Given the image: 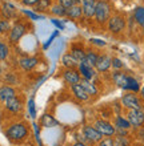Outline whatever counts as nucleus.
I'll return each instance as SVG.
<instances>
[{"instance_id":"obj_1","label":"nucleus","mask_w":144,"mask_h":146,"mask_svg":"<svg viewBox=\"0 0 144 146\" xmlns=\"http://www.w3.org/2000/svg\"><path fill=\"white\" fill-rule=\"evenodd\" d=\"M28 134L29 131H28V126L25 122H13L5 130V137L13 143L25 141L28 138Z\"/></svg>"},{"instance_id":"obj_2","label":"nucleus","mask_w":144,"mask_h":146,"mask_svg":"<svg viewBox=\"0 0 144 146\" xmlns=\"http://www.w3.org/2000/svg\"><path fill=\"white\" fill-rule=\"evenodd\" d=\"M112 16V7L109 4L108 0H97L96 9H95L94 19L97 24L104 25L108 23L109 17Z\"/></svg>"},{"instance_id":"obj_3","label":"nucleus","mask_w":144,"mask_h":146,"mask_svg":"<svg viewBox=\"0 0 144 146\" xmlns=\"http://www.w3.org/2000/svg\"><path fill=\"white\" fill-rule=\"evenodd\" d=\"M127 27V20H125L124 15L121 13H115L109 17L108 23H107V28H108L109 33L112 35H120L123 33Z\"/></svg>"},{"instance_id":"obj_4","label":"nucleus","mask_w":144,"mask_h":146,"mask_svg":"<svg viewBox=\"0 0 144 146\" xmlns=\"http://www.w3.org/2000/svg\"><path fill=\"white\" fill-rule=\"evenodd\" d=\"M28 32V25L21 20H16L15 24L11 27V31L8 32V40L11 44H17L23 38V36Z\"/></svg>"},{"instance_id":"obj_5","label":"nucleus","mask_w":144,"mask_h":146,"mask_svg":"<svg viewBox=\"0 0 144 146\" xmlns=\"http://www.w3.org/2000/svg\"><path fill=\"white\" fill-rule=\"evenodd\" d=\"M120 104L127 110H131V109H143V105H144L140 96H137L136 93H133V92H127L125 94H123L120 98Z\"/></svg>"},{"instance_id":"obj_6","label":"nucleus","mask_w":144,"mask_h":146,"mask_svg":"<svg viewBox=\"0 0 144 146\" xmlns=\"http://www.w3.org/2000/svg\"><path fill=\"white\" fill-rule=\"evenodd\" d=\"M80 131H82V134L84 135V138L87 139V142L90 143L91 146L95 145V143H99L101 139L104 138L103 134L97 130L94 125H84Z\"/></svg>"},{"instance_id":"obj_7","label":"nucleus","mask_w":144,"mask_h":146,"mask_svg":"<svg viewBox=\"0 0 144 146\" xmlns=\"http://www.w3.org/2000/svg\"><path fill=\"white\" fill-rule=\"evenodd\" d=\"M125 118L129 121L133 129H140L144 126V110L143 109H131L125 111Z\"/></svg>"},{"instance_id":"obj_8","label":"nucleus","mask_w":144,"mask_h":146,"mask_svg":"<svg viewBox=\"0 0 144 146\" xmlns=\"http://www.w3.org/2000/svg\"><path fill=\"white\" fill-rule=\"evenodd\" d=\"M94 126L103 134V137H115L116 135V127H115V125L112 122H109L108 119L104 118L95 119Z\"/></svg>"},{"instance_id":"obj_9","label":"nucleus","mask_w":144,"mask_h":146,"mask_svg":"<svg viewBox=\"0 0 144 146\" xmlns=\"http://www.w3.org/2000/svg\"><path fill=\"white\" fill-rule=\"evenodd\" d=\"M62 77L64 82L71 85L79 84L82 81V76H80V72L78 70V68H64L62 72Z\"/></svg>"},{"instance_id":"obj_10","label":"nucleus","mask_w":144,"mask_h":146,"mask_svg":"<svg viewBox=\"0 0 144 146\" xmlns=\"http://www.w3.org/2000/svg\"><path fill=\"white\" fill-rule=\"evenodd\" d=\"M111 68H112V57L108 56L107 53L99 54L97 62H96V65H95L96 72L97 73H105V72H108Z\"/></svg>"},{"instance_id":"obj_11","label":"nucleus","mask_w":144,"mask_h":146,"mask_svg":"<svg viewBox=\"0 0 144 146\" xmlns=\"http://www.w3.org/2000/svg\"><path fill=\"white\" fill-rule=\"evenodd\" d=\"M78 70L80 72V76H82V78H84V80L95 81V78H96V74H97L96 69H95L94 66L88 65L86 61H80V62H79Z\"/></svg>"},{"instance_id":"obj_12","label":"nucleus","mask_w":144,"mask_h":146,"mask_svg":"<svg viewBox=\"0 0 144 146\" xmlns=\"http://www.w3.org/2000/svg\"><path fill=\"white\" fill-rule=\"evenodd\" d=\"M4 106H5V110H8L9 113H13V114H17L23 110V100L20 98L19 96H13L11 97L9 100H7L4 102Z\"/></svg>"},{"instance_id":"obj_13","label":"nucleus","mask_w":144,"mask_h":146,"mask_svg":"<svg viewBox=\"0 0 144 146\" xmlns=\"http://www.w3.org/2000/svg\"><path fill=\"white\" fill-rule=\"evenodd\" d=\"M129 77H131V76H129V74H127L125 72H123V70H115V72L112 73L113 84L116 85V86H119V88L124 89V90H127Z\"/></svg>"},{"instance_id":"obj_14","label":"nucleus","mask_w":144,"mask_h":146,"mask_svg":"<svg viewBox=\"0 0 144 146\" xmlns=\"http://www.w3.org/2000/svg\"><path fill=\"white\" fill-rule=\"evenodd\" d=\"M71 92H72L75 98L78 101H80V102H86V101H88L91 98V96L87 93V90L83 88V85L80 82L75 85H71Z\"/></svg>"},{"instance_id":"obj_15","label":"nucleus","mask_w":144,"mask_h":146,"mask_svg":"<svg viewBox=\"0 0 144 146\" xmlns=\"http://www.w3.org/2000/svg\"><path fill=\"white\" fill-rule=\"evenodd\" d=\"M39 64V58L33 57V56H25V57H21L19 60V65L21 66V69L25 70V72H29V70H33Z\"/></svg>"},{"instance_id":"obj_16","label":"nucleus","mask_w":144,"mask_h":146,"mask_svg":"<svg viewBox=\"0 0 144 146\" xmlns=\"http://www.w3.org/2000/svg\"><path fill=\"white\" fill-rule=\"evenodd\" d=\"M97 0H82V8H83V16L87 19H92L95 15Z\"/></svg>"},{"instance_id":"obj_17","label":"nucleus","mask_w":144,"mask_h":146,"mask_svg":"<svg viewBox=\"0 0 144 146\" xmlns=\"http://www.w3.org/2000/svg\"><path fill=\"white\" fill-rule=\"evenodd\" d=\"M0 12H1V16H3L5 20H12V19H15L16 15H17V11H16L15 5H12L11 3H7V1L1 4Z\"/></svg>"},{"instance_id":"obj_18","label":"nucleus","mask_w":144,"mask_h":146,"mask_svg":"<svg viewBox=\"0 0 144 146\" xmlns=\"http://www.w3.org/2000/svg\"><path fill=\"white\" fill-rule=\"evenodd\" d=\"M17 96L16 89L11 85H3L0 86V102H5L7 100H9L11 97Z\"/></svg>"},{"instance_id":"obj_19","label":"nucleus","mask_w":144,"mask_h":146,"mask_svg":"<svg viewBox=\"0 0 144 146\" xmlns=\"http://www.w3.org/2000/svg\"><path fill=\"white\" fill-rule=\"evenodd\" d=\"M70 53L80 62L86 58V48L82 44H72L70 48Z\"/></svg>"},{"instance_id":"obj_20","label":"nucleus","mask_w":144,"mask_h":146,"mask_svg":"<svg viewBox=\"0 0 144 146\" xmlns=\"http://www.w3.org/2000/svg\"><path fill=\"white\" fill-rule=\"evenodd\" d=\"M82 16H83L82 4H75V5H72V7L67 8V15H66L67 19L76 20V19H80Z\"/></svg>"},{"instance_id":"obj_21","label":"nucleus","mask_w":144,"mask_h":146,"mask_svg":"<svg viewBox=\"0 0 144 146\" xmlns=\"http://www.w3.org/2000/svg\"><path fill=\"white\" fill-rule=\"evenodd\" d=\"M80 84L83 85V88L86 89L87 93H88L91 97H96L97 94H99V88H97V85L95 84V81H90V80L82 78Z\"/></svg>"},{"instance_id":"obj_22","label":"nucleus","mask_w":144,"mask_h":146,"mask_svg":"<svg viewBox=\"0 0 144 146\" xmlns=\"http://www.w3.org/2000/svg\"><path fill=\"white\" fill-rule=\"evenodd\" d=\"M113 125L116 127V130H128L129 131L132 129V126H131V123H129L128 119L125 118V117H123V115H119V114L115 117Z\"/></svg>"},{"instance_id":"obj_23","label":"nucleus","mask_w":144,"mask_h":146,"mask_svg":"<svg viewBox=\"0 0 144 146\" xmlns=\"http://www.w3.org/2000/svg\"><path fill=\"white\" fill-rule=\"evenodd\" d=\"M132 17L135 20L136 25H139L141 29H144V5H137L133 9Z\"/></svg>"},{"instance_id":"obj_24","label":"nucleus","mask_w":144,"mask_h":146,"mask_svg":"<svg viewBox=\"0 0 144 146\" xmlns=\"http://www.w3.org/2000/svg\"><path fill=\"white\" fill-rule=\"evenodd\" d=\"M62 65L64 66V68H78L79 61L70 52H67V53H64L62 56Z\"/></svg>"},{"instance_id":"obj_25","label":"nucleus","mask_w":144,"mask_h":146,"mask_svg":"<svg viewBox=\"0 0 144 146\" xmlns=\"http://www.w3.org/2000/svg\"><path fill=\"white\" fill-rule=\"evenodd\" d=\"M40 125L43 127H56V126H59V121L55 118L54 115L46 113L40 118Z\"/></svg>"},{"instance_id":"obj_26","label":"nucleus","mask_w":144,"mask_h":146,"mask_svg":"<svg viewBox=\"0 0 144 146\" xmlns=\"http://www.w3.org/2000/svg\"><path fill=\"white\" fill-rule=\"evenodd\" d=\"M97 58H99V53L95 49H92V48L86 49V58L83 61H86L88 65L95 68V65H96V62H97Z\"/></svg>"},{"instance_id":"obj_27","label":"nucleus","mask_w":144,"mask_h":146,"mask_svg":"<svg viewBox=\"0 0 144 146\" xmlns=\"http://www.w3.org/2000/svg\"><path fill=\"white\" fill-rule=\"evenodd\" d=\"M50 11H51V13L54 16H56V17H66V15H67V9L58 3L52 4L50 8Z\"/></svg>"},{"instance_id":"obj_28","label":"nucleus","mask_w":144,"mask_h":146,"mask_svg":"<svg viewBox=\"0 0 144 146\" xmlns=\"http://www.w3.org/2000/svg\"><path fill=\"white\" fill-rule=\"evenodd\" d=\"M51 8V0H40L38 5L35 7V12H43V11H47Z\"/></svg>"},{"instance_id":"obj_29","label":"nucleus","mask_w":144,"mask_h":146,"mask_svg":"<svg viewBox=\"0 0 144 146\" xmlns=\"http://www.w3.org/2000/svg\"><path fill=\"white\" fill-rule=\"evenodd\" d=\"M8 56H9V46L5 44V42H0V61H4L7 60Z\"/></svg>"},{"instance_id":"obj_30","label":"nucleus","mask_w":144,"mask_h":146,"mask_svg":"<svg viewBox=\"0 0 144 146\" xmlns=\"http://www.w3.org/2000/svg\"><path fill=\"white\" fill-rule=\"evenodd\" d=\"M112 68L115 70H121L124 68V64H123V61H121L120 58L112 57Z\"/></svg>"},{"instance_id":"obj_31","label":"nucleus","mask_w":144,"mask_h":146,"mask_svg":"<svg viewBox=\"0 0 144 146\" xmlns=\"http://www.w3.org/2000/svg\"><path fill=\"white\" fill-rule=\"evenodd\" d=\"M113 143H115L113 137H104L100 142L97 143V146H113Z\"/></svg>"},{"instance_id":"obj_32","label":"nucleus","mask_w":144,"mask_h":146,"mask_svg":"<svg viewBox=\"0 0 144 146\" xmlns=\"http://www.w3.org/2000/svg\"><path fill=\"white\" fill-rule=\"evenodd\" d=\"M24 13L29 17L31 20H43L44 19V16H42L40 13H38V12H32V11H24Z\"/></svg>"},{"instance_id":"obj_33","label":"nucleus","mask_w":144,"mask_h":146,"mask_svg":"<svg viewBox=\"0 0 144 146\" xmlns=\"http://www.w3.org/2000/svg\"><path fill=\"white\" fill-rule=\"evenodd\" d=\"M58 4H60L62 7H64L67 9V8L75 5V4H76V0H58Z\"/></svg>"},{"instance_id":"obj_34","label":"nucleus","mask_w":144,"mask_h":146,"mask_svg":"<svg viewBox=\"0 0 144 146\" xmlns=\"http://www.w3.org/2000/svg\"><path fill=\"white\" fill-rule=\"evenodd\" d=\"M11 23L9 20H5V19H1V29H3V33H7V32L11 31Z\"/></svg>"},{"instance_id":"obj_35","label":"nucleus","mask_w":144,"mask_h":146,"mask_svg":"<svg viewBox=\"0 0 144 146\" xmlns=\"http://www.w3.org/2000/svg\"><path fill=\"white\" fill-rule=\"evenodd\" d=\"M28 110H29V114H31L32 118H35L36 117V109H35V102H33L32 98L28 101Z\"/></svg>"},{"instance_id":"obj_36","label":"nucleus","mask_w":144,"mask_h":146,"mask_svg":"<svg viewBox=\"0 0 144 146\" xmlns=\"http://www.w3.org/2000/svg\"><path fill=\"white\" fill-rule=\"evenodd\" d=\"M39 1L40 0H21V3L24 5H27V7H36Z\"/></svg>"},{"instance_id":"obj_37","label":"nucleus","mask_w":144,"mask_h":146,"mask_svg":"<svg viewBox=\"0 0 144 146\" xmlns=\"http://www.w3.org/2000/svg\"><path fill=\"white\" fill-rule=\"evenodd\" d=\"M51 23L54 24L58 29H60V31H63V29H64V24H63L62 21H59L58 19H55V17H54V19H51Z\"/></svg>"},{"instance_id":"obj_38","label":"nucleus","mask_w":144,"mask_h":146,"mask_svg":"<svg viewBox=\"0 0 144 146\" xmlns=\"http://www.w3.org/2000/svg\"><path fill=\"white\" fill-rule=\"evenodd\" d=\"M90 41H91V44H94V45L105 46V41H103V40H99V38H91Z\"/></svg>"},{"instance_id":"obj_39","label":"nucleus","mask_w":144,"mask_h":146,"mask_svg":"<svg viewBox=\"0 0 144 146\" xmlns=\"http://www.w3.org/2000/svg\"><path fill=\"white\" fill-rule=\"evenodd\" d=\"M5 80H7L9 84H15V82H16V78L13 77V74H12V73H8V74H5Z\"/></svg>"},{"instance_id":"obj_40","label":"nucleus","mask_w":144,"mask_h":146,"mask_svg":"<svg viewBox=\"0 0 144 146\" xmlns=\"http://www.w3.org/2000/svg\"><path fill=\"white\" fill-rule=\"evenodd\" d=\"M71 146H91V145L86 142H80V141H75V143H72Z\"/></svg>"},{"instance_id":"obj_41","label":"nucleus","mask_w":144,"mask_h":146,"mask_svg":"<svg viewBox=\"0 0 144 146\" xmlns=\"http://www.w3.org/2000/svg\"><path fill=\"white\" fill-rule=\"evenodd\" d=\"M139 93H140V98H141V101L144 102V86L140 89V92H139Z\"/></svg>"},{"instance_id":"obj_42","label":"nucleus","mask_w":144,"mask_h":146,"mask_svg":"<svg viewBox=\"0 0 144 146\" xmlns=\"http://www.w3.org/2000/svg\"><path fill=\"white\" fill-rule=\"evenodd\" d=\"M3 33V29H1V19H0V35Z\"/></svg>"},{"instance_id":"obj_43","label":"nucleus","mask_w":144,"mask_h":146,"mask_svg":"<svg viewBox=\"0 0 144 146\" xmlns=\"http://www.w3.org/2000/svg\"><path fill=\"white\" fill-rule=\"evenodd\" d=\"M3 74V68H1V65H0V76Z\"/></svg>"},{"instance_id":"obj_44","label":"nucleus","mask_w":144,"mask_h":146,"mask_svg":"<svg viewBox=\"0 0 144 146\" xmlns=\"http://www.w3.org/2000/svg\"><path fill=\"white\" fill-rule=\"evenodd\" d=\"M0 42H1V40H0Z\"/></svg>"},{"instance_id":"obj_45","label":"nucleus","mask_w":144,"mask_h":146,"mask_svg":"<svg viewBox=\"0 0 144 146\" xmlns=\"http://www.w3.org/2000/svg\"><path fill=\"white\" fill-rule=\"evenodd\" d=\"M143 3H144V0H143Z\"/></svg>"}]
</instances>
